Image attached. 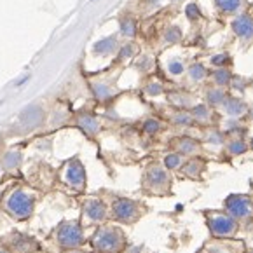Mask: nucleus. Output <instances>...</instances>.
I'll return each mask as SVG.
<instances>
[{"instance_id":"10","label":"nucleus","mask_w":253,"mask_h":253,"mask_svg":"<svg viewBox=\"0 0 253 253\" xmlns=\"http://www.w3.org/2000/svg\"><path fill=\"white\" fill-rule=\"evenodd\" d=\"M199 253H245V245L234 239H215L208 241Z\"/></svg>"},{"instance_id":"37","label":"nucleus","mask_w":253,"mask_h":253,"mask_svg":"<svg viewBox=\"0 0 253 253\" xmlns=\"http://www.w3.org/2000/svg\"><path fill=\"white\" fill-rule=\"evenodd\" d=\"M185 16H187V19H190V21H196V19L201 18V11H199V7L196 4H189L185 7Z\"/></svg>"},{"instance_id":"39","label":"nucleus","mask_w":253,"mask_h":253,"mask_svg":"<svg viewBox=\"0 0 253 253\" xmlns=\"http://www.w3.org/2000/svg\"><path fill=\"white\" fill-rule=\"evenodd\" d=\"M246 84H250V81H246V79L238 77V75H232L231 84H229V86H231L232 89H236V91H245Z\"/></svg>"},{"instance_id":"28","label":"nucleus","mask_w":253,"mask_h":253,"mask_svg":"<svg viewBox=\"0 0 253 253\" xmlns=\"http://www.w3.org/2000/svg\"><path fill=\"white\" fill-rule=\"evenodd\" d=\"M171 123L176 124V126H190V124L194 123V119H192V116H190V112L178 110L171 116Z\"/></svg>"},{"instance_id":"25","label":"nucleus","mask_w":253,"mask_h":253,"mask_svg":"<svg viewBox=\"0 0 253 253\" xmlns=\"http://www.w3.org/2000/svg\"><path fill=\"white\" fill-rule=\"evenodd\" d=\"M187 74H189L190 81H194V82H201V81H205V79L208 77V70H206V67L203 63L190 65L189 70H187Z\"/></svg>"},{"instance_id":"26","label":"nucleus","mask_w":253,"mask_h":253,"mask_svg":"<svg viewBox=\"0 0 253 253\" xmlns=\"http://www.w3.org/2000/svg\"><path fill=\"white\" fill-rule=\"evenodd\" d=\"M93 93H94V96H96L98 100L105 101V100H108V98H112L114 91L110 89V86H108V84L96 82V84H93Z\"/></svg>"},{"instance_id":"34","label":"nucleus","mask_w":253,"mask_h":253,"mask_svg":"<svg viewBox=\"0 0 253 253\" xmlns=\"http://www.w3.org/2000/svg\"><path fill=\"white\" fill-rule=\"evenodd\" d=\"M161 129H163V123L154 119V117H150V119H147L145 123H143V131H145L147 134H157Z\"/></svg>"},{"instance_id":"44","label":"nucleus","mask_w":253,"mask_h":253,"mask_svg":"<svg viewBox=\"0 0 253 253\" xmlns=\"http://www.w3.org/2000/svg\"><path fill=\"white\" fill-rule=\"evenodd\" d=\"M176 2H180V0H176Z\"/></svg>"},{"instance_id":"16","label":"nucleus","mask_w":253,"mask_h":253,"mask_svg":"<svg viewBox=\"0 0 253 253\" xmlns=\"http://www.w3.org/2000/svg\"><path fill=\"white\" fill-rule=\"evenodd\" d=\"M77 124H79V127H81L86 134H89V136L98 134V131H100V127H101L100 121H98L94 116H91V114H82V116H79Z\"/></svg>"},{"instance_id":"18","label":"nucleus","mask_w":253,"mask_h":253,"mask_svg":"<svg viewBox=\"0 0 253 253\" xmlns=\"http://www.w3.org/2000/svg\"><path fill=\"white\" fill-rule=\"evenodd\" d=\"M229 94L223 91V87H210L206 91V105L208 107H222V103L225 101Z\"/></svg>"},{"instance_id":"7","label":"nucleus","mask_w":253,"mask_h":253,"mask_svg":"<svg viewBox=\"0 0 253 253\" xmlns=\"http://www.w3.org/2000/svg\"><path fill=\"white\" fill-rule=\"evenodd\" d=\"M86 241V236H84V229L79 222H63L56 231V243L58 246H61L63 250H75L81 248Z\"/></svg>"},{"instance_id":"42","label":"nucleus","mask_w":253,"mask_h":253,"mask_svg":"<svg viewBox=\"0 0 253 253\" xmlns=\"http://www.w3.org/2000/svg\"><path fill=\"white\" fill-rule=\"evenodd\" d=\"M0 253H11V252H9V250H5V248H2V246H0Z\"/></svg>"},{"instance_id":"22","label":"nucleus","mask_w":253,"mask_h":253,"mask_svg":"<svg viewBox=\"0 0 253 253\" xmlns=\"http://www.w3.org/2000/svg\"><path fill=\"white\" fill-rule=\"evenodd\" d=\"M211 79L218 87H225V86L231 84L232 74H231L229 68H216V70L211 74Z\"/></svg>"},{"instance_id":"40","label":"nucleus","mask_w":253,"mask_h":253,"mask_svg":"<svg viewBox=\"0 0 253 253\" xmlns=\"http://www.w3.org/2000/svg\"><path fill=\"white\" fill-rule=\"evenodd\" d=\"M147 5H149L150 9L157 7V5H159V0H147Z\"/></svg>"},{"instance_id":"19","label":"nucleus","mask_w":253,"mask_h":253,"mask_svg":"<svg viewBox=\"0 0 253 253\" xmlns=\"http://www.w3.org/2000/svg\"><path fill=\"white\" fill-rule=\"evenodd\" d=\"M190 116H192L194 123H210L211 121V107H208L206 103L194 105L192 110H190Z\"/></svg>"},{"instance_id":"20","label":"nucleus","mask_w":253,"mask_h":253,"mask_svg":"<svg viewBox=\"0 0 253 253\" xmlns=\"http://www.w3.org/2000/svg\"><path fill=\"white\" fill-rule=\"evenodd\" d=\"M225 150H227L229 156L236 157V156H241L248 150V143L243 140V138H231L225 142Z\"/></svg>"},{"instance_id":"24","label":"nucleus","mask_w":253,"mask_h":253,"mask_svg":"<svg viewBox=\"0 0 253 253\" xmlns=\"http://www.w3.org/2000/svg\"><path fill=\"white\" fill-rule=\"evenodd\" d=\"M213 4L220 12L229 14V12H236L241 7V0H213Z\"/></svg>"},{"instance_id":"1","label":"nucleus","mask_w":253,"mask_h":253,"mask_svg":"<svg viewBox=\"0 0 253 253\" xmlns=\"http://www.w3.org/2000/svg\"><path fill=\"white\" fill-rule=\"evenodd\" d=\"M91 246L96 253H123L127 239L119 225H100L91 236Z\"/></svg>"},{"instance_id":"45","label":"nucleus","mask_w":253,"mask_h":253,"mask_svg":"<svg viewBox=\"0 0 253 253\" xmlns=\"http://www.w3.org/2000/svg\"><path fill=\"white\" fill-rule=\"evenodd\" d=\"M93 2H94V0H93Z\"/></svg>"},{"instance_id":"27","label":"nucleus","mask_w":253,"mask_h":253,"mask_svg":"<svg viewBox=\"0 0 253 253\" xmlns=\"http://www.w3.org/2000/svg\"><path fill=\"white\" fill-rule=\"evenodd\" d=\"M206 143L208 145H215V147H220V145H223L225 143V134L222 133V131H218V129H210V131H206Z\"/></svg>"},{"instance_id":"29","label":"nucleus","mask_w":253,"mask_h":253,"mask_svg":"<svg viewBox=\"0 0 253 253\" xmlns=\"http://www.w3.org/2000/svg\"><path fill=\"white\" fill-rule=\"evenodd\" d=\"M138 47L133 44V42H127V44L121 45L119 51H117V58H119V61H126L129 60V58H133L134 54H136Z\"/></svg>"},{"instance_id":"33","label":"nucleus","mask_w":253,"mask_h":253,"mask_svg":"<svg viewBox=\"0 0 253 253\" xmlns=\"http://www.w3.org/2000/svg\"><path fill=\"white\" fill-rule=\"evenodd\" d=\"M168 72H169V75H173V77H180V75L185 72V63H183L182 60H178V58H175V60H171L168 63Z\"/></svg>"},{"instance_id":"38","label":"nucleus","mask_w":253,"mask_h":253,"mask_svg":"<svg viewBox=\"0 0 253 253\" xmlns=\"http://www.w3.org/2000/svg\"><path fill=\"white\" fill-rule=\"evenodd\" d=\"M152 65H154V61L150 56H142V58L136 61V68L140 72H149L150 68H152Z\"/></svg>"},{"instance_id":"21","label":"nucleus","mask_w":253,"mask_h":253,"mask_svg":"<svg viewBox=\"0 0 253 253\" xmlns=\"http://www.w3.org/2000/svg\"><path fill=\"white\" fill-rule=\"evenodd\" d=\"M185 163L182 154L178 152H169L164 156V161H163V166L166 168L168 171H175V169H180L182 164Z\"/></svg>"},{"instance_id":"41","label":"nucleus","mask_w":253,"mask_h":253,"mask_svg":"<svg viewBox=\"0 0 253 253\" xmlns=\"http://www.w3.org/2000/svg\"><path fill=\"white\" fill-rule=\"evenodd\" d=\"M63 253H87V252H82V250H79V248H75V250H65Z\"/></svg>"},{"instance_id":"5","label":"nucleus","mask_w":253,"mask_h":253,"mask_svg":"<svg viewBox=\"0 0 253 253\" xmlns=\"http://www.w3.org/2000/svg\"><path fill=\"white\" fill-rule=\"evenodd\" d=\"M223 211H227L241 225L253 223V198L248 194H231L223 201Z\"/></svg>"},{"instance_id":"2","label":"nucleus","mask_w":253,"mask_h":253,"mask_svg":"<svg viewBox=\"0 0 253 253\" xmlns=\"http://www.w3.org/2000/svg\"><path fill=\"white\" fill-rule=\"evenodd\" d=\"M205 220L211 238L234 239L239 234L241 223L223 210H205Z\"/></svg>"},{"instance_id":"13","label":"nucleus","mask_w":253,"mask_h":253,"mask_svg":"<svg viewBox=\"0 0 253 253\" xmlns=\"http://www.w3.org/2000/svg\"><path fill=\"white\" fill-rule=\"evenodd\" d=\"M173 147H175V152L182 154L183 157H194L196 154H199L201 150V143L198 140H194L190 136H180L173 142Z\"/></svg>"},{"instance_id":"32","label":"nucleus","mask_w":253,"mask_h":253,"mask_svg":"<svg viewBox=\"0 0 253 253\" xmlns=\"http://www.w3.org/2000/svg\"><path fill=\"white\" fill-rule=\"evenodd\" d=\"M169 101H171L173 105H176L178 108H187L192 105V98L187 96V94L183 93H173L169 94Z\"/></svg>"},{"instance_id":"4","label":"nucleus","mask_w":253,"mask_h":253,"mask_svg":"<svg viewBox=\"0 0 253 253\" xmlns=\"http://www.w3.org/2000/svg\"><path fill=\"white\" fill-rule=\"evenodd\" d=\"M143 211H145V206L140 201H134V199L129 198H116L110 206L112 218L116 222L126 223V225L136 223L138 220L142 218Z\"/></svg>"},{"instance_id":"35","label":"nucleus","mask_w":253,"mask_h":253,"mask_svg":"<svg viewBox=\"0 0 253 253\" xmlns=\"http://www.w3.org/2000/svg\"><path fill=\"white\" fill-rule=\"evenodd\" d=\"M231 56L227 52H218L211 58V65L216 68H227V65H231Z\"/></svg>"},{"instance_id":"6","label":"nucleus","mask_w":253,"mask_h":253,"mask_svg":"<svg viewBox=\"0 0 253 253\" xmlns=\"http://www.w3.org/2000/svg\"><path fill=\"white\" fill-rule=\"evenodd\" d=\"M34 206H35V198L23 189L12 190L4 203L5 211L11 213V215L18 220L28 218V216L34 213Z\"/></svg>"},{"instance_id":"23","label":"nucleus","mask_w":253,"mask_h":253,"mask_svg":"<svg viewBox=\"0 0 253 253\" xmlns=\"http://www.w3.org/2000/svg\"><path fill=\"white\" fill-rule=\"evenodd\" d=\"M119 28H121V34L124 35V37L127 39H133L134 35H136V21H134L133 18H129V16H126V18H121L119 21Z\"/></svg>"},{"instance_id":"31","label":"nucleus","mask_w":253,"mask_h":253,"mask_svg":"<svg viewBox=\"0 0 253 253\" xmlns=\"http://www.w3.org/2000/svg\"><path fill=\"white\" fill-rule=\"evenodd\" d=\"M19 164H21V154L16 152V150H11L4 156V166L7 169H16Z\"/></svg>"},{"instance_id":"11","label":"nucleus","mask_w":253,"mask_h":253,"mask_svg":"<svg viewBox=\"0 0 253 253\" xmlns=\"http://www.w3.org/2000/svg\"><path fill=\"white\" fill-rule=\"evenodd\" d=\"M232 32L238 35L241 41H253V18L250 14H239L232 21Z\"/></svg>"},{"instance_id":"8","label":"nucleus","mask_w":253,"mask_h":253,"mask_svg":"<svg viewBox=\"0 0 253 253\" xmlns=\"http://www.w3.org/2000/svg\"><path fill=\"white\" fill-rule=\"evenodd\" d=\"M63 180L70 189L77 190V192L86 189V169H84L81 161L79 159L68 161L63 169Z\"/></svg>"},{"instance_id":"12","label":"nucleus","mask_w":253,"mask_h":253,"mask_svg":"<svg viewBox=\"0 0 253 253\" xmlns=\"http://www.w3.org/2000/svg\"><path fill=\"white\" fill-rule=\"evenodd\" d=\"M222 110H223V114L227 117H231V119H239V117H243L245 114H248L250 108L241 98L227 96L225 101L222 103Z\"/></svg>"},{"instance_id":"17","label":"nucleus","mask_w":253,"mask_h":253,"mask_svg":"<svg viewBox=\"0 0 253 253\" xmlns=\"http://www.w3.org/2000/svg\"><path fill=\"white\" fill-rule=\"evenodd\" d=\"M42 117H44V114H42L41 108H39V107H28L21 114V117H19V123H21L23 126H26V127H34V126H37V124L41 123Z\"/></svg>"},{"instance_id":"43","label":"nucleus","mask_w":253,"mask_h":253,"mask_svg":"<svg viewBox=\"0 0 253 253\" xmlns=\"http://www.w3.org/2000/svg\"><path fill=\"white\" fill-rule=\"evenodd\" d=\"M248 149H252L253 150V138L250 140V143H248Z\"/></svg>"},{"instance_id":"30","label":"nucleus","mask_w":253,"mask_h":253,"mask_svg":"<svg viewBox=\"0 0 253 253\" xmlns=\"http://www.w3.org/2000/svg\"><path fill=\"white\" fill-rule=\"evenodd\" d=\"M163 39L168 44H176V42H180V39H182V30H180L178 26H168L166 30H164Z\"/></svg>"},{"instance_id":"14","label":"nucleus","mask_w":253,"mask_h":253,"mask_svg":"<svg viewBox=\"0 0 253 253\" xmlns=\"http://www.w3.org/2000/svg\"><path fill=\"white\" fill-rule=\"evenodd\" d=\"M206 168V163L203 159H199V157H192V159L185 161V163L182 164V168H180V173H182L183 176H187V178H192V180H199L203 175V171H205Z\"/></svg>"},{"instance_id":"36","label":"nucleus","mask_w":253,"mask_h":253,"mask_svg":"<svg viewBox=\"0 0 253 253\" xmlns=\"http://www.w3.org/2000/svg\"><path fill=\"white\" fill-rule=\"evenodd\" d=\"M163 91H164V87L159 82H149L145 86V93L149 94V96H159V94H163Z\"/></svg>"},{"instance_id":"3","label":"nucleus","mask_w":253,"mask_h":253,"mask_svg":"<svg viewBox=\"0 0 253 253\" xmlns=\"http://www.w3.org/2000/svg\"><path fill=\"white\" fill-rule=\"evenodd\" d=\"M143 190L152 196H168L171 192V176L163 164H150L143 173Z\"/></svg>"},{"instance_id":"9","label":"nucleus","mask_w":253,"mask_h":253,"mask_svg":"<svg viewBox=\"0 0 253 253\" xmlns=\"http://www.w3.org/2000/svg\"><path fill=\"white\" fill-rule=\"evenodd\" d=\"M82 215L89 223H101L108 218V210L101 199H86L82 205Z\"/></svg>"},{"instance_id":"15","label":"nucleus","mask_w":253,"mask_h":253,"mask_svg":"<svg viewBox=\"0 0 253 253\" xmlns=\"http://www.w3.org/2000/svg\"><path fill=\"white\" fill-rule=\"evenodd\" d=\"M119 51V39L116 35H112V37H105L100 39L98 42H94L93 45V54L94 56H110L114 52Z\"/></svg>"}]
</instances>
